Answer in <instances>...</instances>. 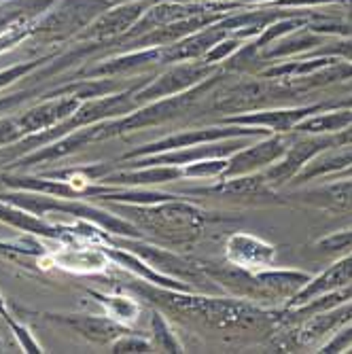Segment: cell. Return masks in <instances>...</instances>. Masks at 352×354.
<instances>
[{
    "label": "cell",
    "mask_w": 352,
    "mask_h": 354,
    "mask_svg": "<svg viewBox=\"0 0 352 354\" xmlns=\"http://www.w3.org/2000/svg\"><path fill=\"white\" fill-rule=\"evenodd\" d=\"M53 263L75 274H95L109 268V252L98 246H64L53 254Z\"/></svg>",
    "instance_id": "obj_1"
},
{
    "label": "cell",
    "mask_w": 352,
    "mask_h": 354,
    "mask_svg": "<svg viewBox=\"0 0 352 354\" xmlns=\"http://www.w3.org/2000/svg\"><path fill=\"white\" fill-rule=\"evenodd\" d=\"M79 106L77 98H64V100H55V102H47L43 106H37L28 111L26 115H21L19 125L24 134L26 132H39V130H47L49 125L57 123L59 119L68 117L71 113H75Z\"/></svg>",
    "instance_id": "obj_2"
},
{
    "label": "cell",
    "mask_w": 352,
    "mask_h": 354,
    "mask_svg": "<svg viewBox=\"0 0 352 354\" xmlns=\"http://www.w3.org/2000/svg\"><path fill=\"white\" fill-rule=\"evenodd\" d=\"M236 244H240L244 250H230L232 254V259L240 266H268L272 261V257H274V250L272 246L263 244L261 240H254V238H248V236H236L232 238Z\"/></svg>",
    "instance_id": "obj_3"
},
{
    "label": "cell",
    "mask_w": 352,
    "mask_h": 354,
    "mask_svg": "<svg viewBox=\"0 0 352 354\" xmlns=\"http://www.w3.org/2000/svg\"><path fill=\"white\" fill-rule=\"evenodd\" d=\"M49 318H55L59 323L77 329L81 335L89 339H106L113 333V325L104 318H95V316H59V318L49 316Z\"/></svg>",
    "instance_id": "obj_4"
},
{
    "label": "cell",
    "mask_w": 352,
    "mask_h": 354,
    "mask_svg": "<svg viewBox=\"0 0 352 354\" xmlns=\"http://www.w3.org/2000/svg\"><path fill=\"white\" fill-rule=\"evenodd\" d=\"M98 297V301L106 308V314L113 318V320H119V323H134V320L138 318V306L127 299V297H119V295H95Z\"/></svg>",
    "instance_id": "obj_5"
},
{
    "label": "cell",
    "mask_w": 352,
    "mask_h": 354,
    "mask_svg": "<svg viewBox=\"0 0 352 354\" xmlns=\"http://www.w3.org/2000/svg\"><path fill=\"white\" fill-rule=\"evenodd\" d=\"M24 130L19 123H13V121H0V145L5 142H11L15 140L17 136H21Z\"/></svg>",
    "instance_id": "obj_6"
}]
</instances>
